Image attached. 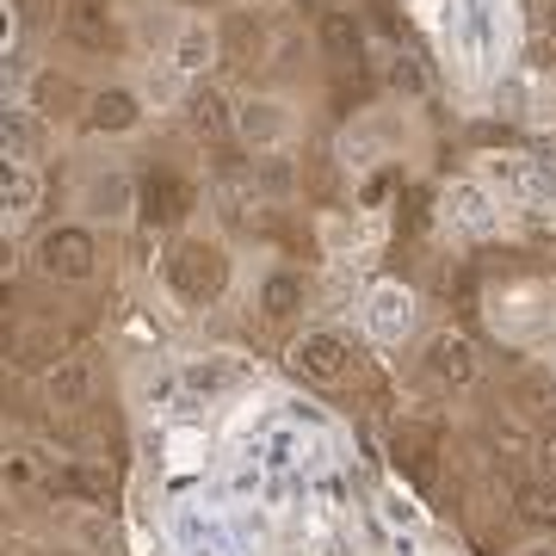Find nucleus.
Segmentation results:
<instances>
[{
	"label": "nucleus",
	"mask_w": 556,
	"mask_h": 556,
	"mask_svg": "<svg viewBox=\"0 0 556 556\" xmlns=\"http://www.w3.org/2000/svg\"><path fill=\"white\" fill-rule=\"evenodd\" d=\"M482 186L501 204H526V211H551L556 204V161L532 155H482Z\"/></svg>",
	"instance_id": "1"
},
{
	"label": "nucleus",
	"mask_w": 556,
	"mask_h": 556,
	"mask_svg": "<svg viewBox=\"0 0 556 556\" xmlns=\"http://www.w3.org/2000/svg\"><path fill=\"white\" fill-rule=\"evenodd\" d=\"M303 130L298 105L278 100V93H248V100L236 105V137L254 149V155H278V149H291Z\"/></svg>",
	"instance_id": "2"
},
{
	"label": "nucleus",
	"mask_w": 556,
	"mask_h": 556,
	"mask_svg": "<svg viewBox=\"0 0 556 556\" xmlns=\"http://www.w3.org/2000/svg\"><path fill=\"white\" fill-rule=\"evenodd\" d=\"M167 278H174V291L186 303H211L223 298V285H229V254H223L217 241H179L174 260H167Z\"/></svg>",
	"instance_id": "3"
},
{
	"label": "nucleus",
	"mask_w": 556,
	"mask_h": 556,
	"mask_svg": "<svg viewBox=\"0 0 556 556\" xmlns=\"http://www.w3.org/2000/svg\"><path fill=\"white\" fill-rule=\"evenodd\" d=\"M402 149V112L378 105V112H358L346 130H340V161L353 167H371V161H390Z\"/></svg>",
	"instance_id": "4"
},
{
	"label": "nucleus",
	"mask_w": 556,
	"mask_h": 556,
	"mask_svg": "<svg viewBox=\"0 0 556 556\" xmlns=\"http://www.w3.org/2000/svg\"><path fill=\"white\" fill-rule=\"evenodd\" d=\"M93 260H100V248H93V236H87L80 223H62V229H50V236L38 241V266L50 278H62V285L93 278Z\"/></svg>",
	"instance_id": "5"
},
{
	"label": "nucleus",
	"mask_w": 556,
	"mask_h": 556,
	"mask_svg": "<svg viewBox=\"0 0 556 556\" xmlns=\"http://www.w3.org/2000/svg\"><path fill=\"white\" fill-rule=\"evenodd\" d=\"M439 204H445V223L464 229V236H489V229L501 223V199L482 186V179H452Z\"/></svg>",
	"instance_id": "6"
},
{
	"label": "nucleus",
	"mask_w": 556,
	"mask_h": 556,
	"mask_svg": "<svg viewBox=\"0 0 556 556\" xmlns=\"http://www.w3.org/2000/svg\"><path fill=\"white\" fill-rule=\"evenodd\" d=\"M365 321H371V334H378L383 346H396V340L415 334V298L402 291L396 278H378L371 298H365Z\"/></svg>",
	"instance_id": "7"
},
{
	"label": "nucleus",
	"mask_w": 556,
	"mask_h": 556,
	"mask_svg": "<svg viewBox=\"0 0 556 556\" xmlns=\"http://www.w3.org/2000/svg\"><path fill=\"white\" fill-rule=\"evenodd\" d=\"M291 371L298 378H309V383H340L346 378V340L340 334H303L298 346H291Z\"/></svg>",
	"instance_id": "8"
},
{
	"label": "nucleus",
	"mask_w": 556,
	"mask_h": 556,
	"mask_svg": "<svg viewBox=\"0 0 556 556\" xmlns=\"http://www.w3.org/2000/svg\"><path fill=\"white\" fill-rule=\"evenodd\" d=\"M217 25L211 20H179L174 31V50H167V62H174V75H204L211 62H217Z\"/></svg>",
	"instance_id": "9"
},
{
	"label": "nucleus",
	"mask_w": 556,
	"mask_h": 556,
	"mask_svg": "<svg viewBox=\"0 0 556 556\" xmlns=\"http://www.w3.org/2000/svg\"><path fill=\"white\" fill-rule=\"evenodd\" d=\"M43 402L62 408V415H68V408H87V402H93V365H87V358H56V365L43 371Z\"/></svg>",
	"instance_id": "10"
},
{
	"label": "nucleus",
	"mask_w": 556,
	"mask_h": 556,
	"mask_svg": "<svg viewBox=\"0 0 556 556\" xmlns=\"http://www.w3.org/2000/svg\"><path fill=\"white\" fill-rule=\"evenodd\" d=\"M137 124H142V105H137V93H124V87H105V93L87 100V130H93V137H124V130H137Z\"/></svg>",
	"instance_id": "11"
},
{
	"label": "nucleus",
	"mask_w": 556,
	"mask_h": 556,
	"mask_svg": "<svg viewBox=\"0 0 556 556\" xmlns=\"http://www.w3.org/2000/svg\"><path fill=\"white\" fill-rule=\"evenodd\" d=\"M31 112L38 118H68V112H87V100H80V87L68 75L43 68V75H31Z\"/></svg>",
	"instance_id": "12"
},
{
	"label": "nucleus",
	"mask_w": 556,
	"mask_h": 556,
	"mask_svg": "<svg viewBox=\"0 0 556 556\" xmlns=\"http://www.w3.org/2000/svg\"><path fill=\"white\" fill-rule=\"evenodd\" d=\"M427 365H433L439 383H470V378H477V346H470L464 334H433Z\"/></svg>",
	"instance_id": "13"
},
{
	"label": "nucleus",
	"mask_w": 556,
	"mask_h": 556,
	"mask_svg": "<svg viewBox=\"0 0 556 556\" xmlns=\"http://www.w3.org/2000/svg\"><path fill=\"white\" fill-rule=\"evenodd\" d=\"M38 204H43V179H38V167L13 161V167H7V229L31 223V217H38Z\"/></svg>",
	"instance_id": "14"
},
{
	"label": "nucleus",
	"mask_w": 556,
	"mask_h": 556,
	"mask_svg": "<svg viewBox=\"0 0 556 556\" xmlns=\"http://www.w3.org/2000/svg\"><path fill=\"white\" fill-rule=\"evenodd\" d=\"M38 155H43V118L31 105H13L7 112V161H25L31 167Z\"/></svg>",
	"instance_id": "15"
},
{
	"label": "nucleus",
	"mask_w": 556,
	"mask_h": 556,
	"mask_svg": "<svg viewBox=\"0 0 556 556\" xmlns=\"http://www.w3.org/2000/svg\"><path fill=\"white\" fill-rule=\"evenodd\" d=\"M80 211H93V217H124L130 211V179L112 174V179H87V192H80Z\"/></svg>",
	"instance_id": "16"
},
{
	"label": "nucleus",
	"mask_w": 556,
	"mask_h": 556,
	"mask_svg": "<svg viewBox=\"0 0 556 556\" xmlns=\"http://www.w3.org/2000/svg\"><path fill=\"white\" fill-rule=\"evenodd\" d=\"M260 309L273 321H285L291 309H303V278L298 273H273L266 285H260Z\"/></svg>",
	"instance_id": "17"
},
{
	"label": "nucleus",
	"mask_w": 556,
	"mask_h": 556,
	"mask_svg": "<svg viewBox=\"0 0 556 556\" xmlns=\"http://www.w3.org/2000/svg\"><path fill=\"white\" fill-rule=\"evenodd\" d=\"M321 43H328V56L353 62V56H358V25H353V13H328V20H321Z\"/></svg>",
	"instance_id": "18"
},
{
	"label": "nucleus",
	"mask_w": 556,
	"mask_h": 556,
	"mask_svg": "<svg viewBox=\"0 0 556 556\" xmlns=\"http://www.w3.org/2000/svg\"><path fill=\"white\" fill-rule=\"evenodd\" d=\"M142 199H149V217H155V223L186 217V186H179V179H155V186H149Z\"/></svg>",
	"instance_id": "19"
},
{
	"label": "nucleus",
	"mask_w": 556,
	"mask_h": 556,
	"mask_svg": "<svg viewBox=\"0 0 556 556\" xmlns=\"http://www.w3.org/2000/svg\"><path fill=\"white\" fill-rule=\"evenodd\" d=\"M68 31H75L87 50H100V43H105V7H100V0H75V13H68Z\"/></svg>",
	"instance_id": "20"
},
{
	"label": "nucleus",
	"mask_w": 556,
	"mask_h": 556,
	"mask_svg": "<svg viewBox=\"0 0 556 556\" xmlns=\"http://www.w3.org/2000/svg\"><path fill=\"white\" fill-rule=\"evenodd\" d=\"M192 124H199L204 137H223V130H236V118L223 112V100L204 87V93H192Z\"/></svg>",
	"instance_id": "21"
},
{
	"label": "nucleus",
	"mask_w": 556,
	"mask_h": 556,
	"mask_svg": "<svg viewBox=\"0 0 556 556\" xmlns=\"http://www.w3.org/2000/svg\"><path fill=\"white\" fill-rule=\"evenodd\" d=\"M241 371L229 365V358H204V365H186V383L192 390H223V383H236Z\"/></svg>",
	"instance_id": "22"
},
{
	"label": "nucleus",
	"mask_w": 556,
	"mask_h": 556,
	"mask_svg": "<svg viewBox=\"0 0 556 556\" xmlns=\"http://www.w3.org/2000/svg\"><path fill=\"white\" fill-rule=\"evenodd\" d=\"M519 514L526 519H556V489H519Z\"/></svg>",
	"instance_id": "23"
},
{
	"label": "nucleus",
	"mask_w": 556,
	"mask_h": 556,
	"mask_svg": "<svg viewBox=\"0 0 556 556\" xmlns=\"http://www.w3.org/2000/svg\"><path fill=\"white\" fill-rule=\"evenodd\" d=\"M390 87H396V93H420V68L408 56H396L390 62Z\"/></svg>",
	"instance_id": "24"
},
{
	"label": "nucleus",
	"mask_w": 556,
	"mask_h": 556,
	"mask_svg": "<svg viewBox=\"0 0 556 556\" xmlns=\"http://www.w3.org/2000/svg\"><path fill=\"white\" fill-rule=\"evenodd\" d=\"M519 556H556V544H544V538H538V544H526Z\"/></svg>",
	"instance_id": "25"
}]
</instances>
